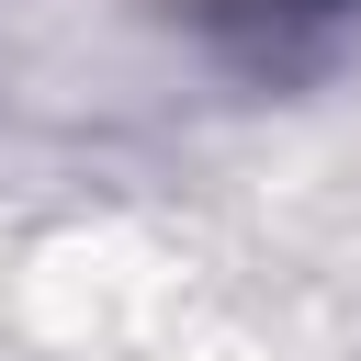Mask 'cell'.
Instances as JSON below:
<instances>
[{"label": "cell", "instance_id": "1", "mask_svg": "<svg viewBox=\"0 0 361 361\" xmlns=\"http://www.w3.org/2000/svg\"><path fill=\"white\" fill-rule=\"evenodd\" d=\"M271 11H338V0H271Z\"/></svg>", "mask_w": 361, "mask_h": 361}]
</instances>
